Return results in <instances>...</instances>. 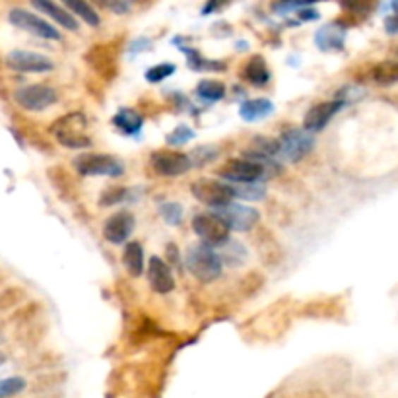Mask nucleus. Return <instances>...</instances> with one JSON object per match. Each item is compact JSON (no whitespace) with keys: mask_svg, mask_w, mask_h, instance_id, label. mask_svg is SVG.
Segmentation results:
<instances>
[{"mask_svg":"<svg viewBox=\"0 0 398 398\" xmlns=\"http://www.w3.org/2000/svg\"><path fill=\"white\" fill-rule=\"evenodd\" d=\"M289 299H280L257 315H253L247 322H243V334L251 340L274 342L280 340L291 327V309Z\"/></svg>","mask_w":398,"mask_h":398,"instance_id":"obj_1","label":"nucleus"},{"mask_svg":"<svg viewBox=\"0 0 398 398\" xmlns=\"http://www.w3.org/2000/svg\"><path fill=\"white\" fill-rule=\"evenodd\" d=\"M88 117L82 111H72L59 117L51 125L49 133L53 134L61 146L68 150H86L92 146V136H88Z\"/></svg>","mask_w":398,"mask_h":398,"instance_id":"obj_2","label":"nucleus"},{"mask_svg":"<svg viewBox=\"0 0 398 398\" xmlns=\"http://www.w3.org/2000/svg\"><path fill=\"white\" fill-rule=\"evenodd\" d=\"M123 40L115 37L109 41H100L84 53V63L103 80L113 82L119 76V59H121Z\"/></svg>","mask_w":398,"mask_h":398,"instance_id":"obj_3","label":"nucleus"},{"mask_svg":"<svg viewBox=\"0 0 398 398\" xmlns=\"http://www.w3.org/2000/svg\"><path fill=\"white\" fill-rule=\"evenodd\" d=\"M185 266L191 276L200 284H212L224 272V265L219 260L218 253L204 243H195L188 247L185 253Z\"/></svg>","mask_w":398,"mask_h":398,"instance_id":"obj_4","label":"nucleus"},{"mask_svg":"<svg viewBox=\"0 0 398 398\" xmlns=\"http://www.w3.org/2000/svg\"><path fill=\"white\" fill-rule=\"evenodd\" d=\"M74 171L82 177H121L125 173V165L121 159L109 154H80L72 162Z\"/></svg>","mask_w":398,"mask_h":398,"instance_id":"obj_5","label":"nucleus"},{"mask_svg":"<svg viewBox=\"0 0 398 398\" xmlns=\"http://www.w3.org/2000/svg\"><path fill=\"white\" fill-rule=\"evenodd\" d=\"M191 195L195 196L198 203L210 206L214 210H218L222 206L234 203V188L231 185H227L224 181L218 179H196L191 183Z\"/></svg>","mask_w":398,"mask_h":398,"instance_id":"obj_6","label":"nucleus"},{"mask_svg":"<svg viewBox=\"0 0 398 398\" xmlns=\"http://www.w3.org/2000/svg\"><path fill=\"white\" fill-rule=\"evenodd\" d=\"M218 175L222 179L234 185H247V183H258L266 179L265 167L249 157H231L218 167Z\"/></svg>","mask_w":398,"mask_h":398,"instance_id":"obj_7","label":"nucleus"},{"mask_svg":"<svg viewBox=\"0 0 398 398\" xmlns=\"http://www.w3.org/2000/svg\"><path fill=\"white\" fill-rule=\"evenodd\" d=\"M18 107L24 111H32V113H40L49 107H53L59 102V92L55 88L47 86V84H30V86L18 88L12 94Z\"/></svg>","mask_w":398,"mask_h":398,"instance_id":"obj_8","label":"nucleus"},{"mask_svg":"<svg viewBox=\"0 0 398 398\" xmlns=\"http://www.w3.org/2000/svg\"><path fill=\"white\" fill-rule=\"evenodd\" d=\"M4 64L10 71L22 72V74H45L55 68V61L51 56L35 51H25V49H14L10 51Z\"/></svg>","mask_w":398,"mask_h":398,"instance_id":"obj_9","label":"nucleus"},{"mask_svg":"<svg viewBox=\"0 0 398 398\" xmlns=\"http://www.w3.org/2000/svg\"><path fill=\"white\" fill-rule=\"evenodd\" d=\"M150 165L159 177H181L193 169L188 154L177 152V150H156L150 154Z\"/></svg>","mask_w":398,"mask_h":398,"instance_id":"obj_10","label":"nucleus"},{"mask_svg":"<svg viewBox=\"0 0 398 398\" xmlns=\"http://www.w3.org/2000/svg\"><path fill=\"white\" fill-rule=\"evenodd\" d=\"M8 22L12 25H16L24 32L32 33L35 37L49 41H61V32L56 30L55 25L49 24L47 20H43L37 14H33L25 8H12L8 12Z\"/></svg>","mask_w":398,"mask_h":398,"instance_id":"obj_11","label":"nucleus"},{"mask_svg":"<svg viewBox=\"0 0 398 398\" xmlns=\"http://www.w3.org/2000/svg\"><path fill=\"white\" fill-rule=\"evenodd\" d=\"M193 226V231H195L200 241L208 247H219L222 243H226L229 239V229L227 226L222 222V219L214 214V212H200V214H195V218L191 222Z\"/></svg>","mask_w":398,"mask_h":398,"instance_id":"obj_12","label":"nucleus"},{"mask_svg":"<svg viewBox=\"0 0 398 398\" xmlns=\"http://www.w3.org/2000/svg\"><path fill=\"white\" fill-rule=\"evenodd\" d=\"M278 142H280V157L288 159L291 164H297L305 156H309L315 146L313 134L305 133L303 128H297V126L286 128Z\"/></svg>","mask_w":398,"mask_h":398,"instance_id":"obj_13","label":"nucleus"},{"mask_svg":"<svg viewBox=\"0 0 398 398\" xmlns=\"http://www.w3.org/2000/svg\"><path fill=\"white\" fill-rule=\"evenodd\" d=\"M214 214L234 231H253L260 222V212L247 204L231 203L214 210Z\"/></svg>","mask_w":398,"mask_h":398,"instance_id":"obj_14","label":"nucleus"},{"mask_svg":"<svg viewBox=\"0 0 398 398\" xmlns=\"http://www.w3.org/2000/svg\"><path fill=\"white\" fill-rule=\"evenodd\" d=\"M253 241H255L258 258H260L263 265L268 266V268H276V266H280L284 263V257H286L284 247H282L278 237L268 227H257L255 234H253Z\"/></svg>","mask_w":398,"mask_h":398,"instance_id":"obj_15","label":"nucleus"},{"mask_svg":"<svg viewBox=\"0 0 398 398\" xmlns=\"http://www.w3.org/2000/svg\"><path fill=\"white\" fill-rule=\"evenodd\" d=\"M47 181L55 191V195L66 204H72L78 200L80 185L76 177L68 171L64 165H51L47 167Z\"/></svg>","mask_w":398,"mask_h":398,"instance_id":"obj_16","label":"nucleus"},{"mask_svg":"<svg viewBox=\"0 0 398 398\" xmlns=\"http://www.w3.org/2000/svg\"><path fill=\"white\" fill-rule=\"evenodd\" d=\"M346 105L344 100H332V102H322L313 105L311 109L305 113L303 117V131L309 134L320 133L325 126L334 119L336 113H340Z\"/></svg>","mask_w":398,"mask_h":398,"instance_id":"obj_17","label":"nucleus"},{"mask_svg":"<svg viewBox=\"0 0 398 398\" xmlns=\"http://www.w3.org/2000/svg\"><path fill=\"white\" fill-rule=\"evenodd\" d=\"M134 226H136V222L131 212H117L103 224V237L113 245H121L133 235Z\"/></svg>","mask_w":398,"mask_h":398,"instance_id":"obj_18","label":"nucleus"},{"mask_svg":"<svg viewBox=\"0 0 398 398\" xmlns=\"http://www.w3.org/2000/svg\"><path fill=\"white\" fill-rule=\"evenodd\" d=\"M340 315V305L336 297H319V299H309L303 305L297 307V317L301 319H317L330 320Z\"/></svg>","mask_w":398,"mask_h":398,"instance_id":"obj_19","label":"nucleus"},{"mask_svg":"<svg viewBox=\"0 0 398 398\" xmlns=\"http://www.w3.org/2000/svg\"><path fill=\"white\" fill-rule=\"evenodd\" d=\"M148 284L156 294H171L175 289V276L162 257H152L148 263Z\"/></svg>","mask_w":398,"mask_h":398,"instance_id":"obj_20","label":"nucleus"},{"mask_svg":"<svg viewBox=\"0 0 398 398\" xmlns=\"http://www.w3.org/2000/svg\"><path fill=\"white\" fill-rule=\"evenodd\" d=\"M33 8L41 10L45 16H51L53 22L64 28V30H68V32H78L80 25H78V20L72 16L71 12L63 6H59L55 2H51V0H33L32 2Z\"/></svg>","mask_w":398,"mask_h":398,"instance_id":"obj_21","label":"nucleus"},{"mask_svg":"<svg viewBox=\"0 0 398 398\" xmlns=\"http://www.w3.org/2000/svg\"><path fill=\"white\" fill-rule=\"evenodd\" d=\"M346 30L338 24H327L315 33V45L320 51H342Z\"/></svg>","mask_w":398,"mask_h":398,"instance_id":"obj_22","label":"nucleus"},{"mask_svg":"<svg viewBox=\"0 0 398 398\" xmlns=\"http://www.w3.org/2000/svg\"><path fill=\"white\" fill-rule=\"evenodd\" d=\"M243 80H247L251 86H266L270 82V68L266 64L265 56L253 55L243 66Z\"/></svg>","mask_w":398,"mask_h":398,"instance_id":"obj_23","label":"nucleus"},{"mask_svg":"<svg viewBox=\"0 0 398 398\" xmlns=\"http://www.w3.org/2000/svg\"><path fill=\"white\" fill-rule=\"evenodd\" d=\"M113 126L121 131L123 134H128V136H134L142 131V125H144V117L136 109H131V107H123L119 109L113 119H111Z\"/></svg>","mask_w":398,"mask_h":398,"instance_id":"obj_24","label":"nucleus"},{"mask_svg":"<svg viewBox=\"0 0 398 398\" xmlns=\"http://www.w3.org/2000/svg\"><path fill=\"white\" fill-rule=\"evenodd\" d=\"M274 111V103L266 97H255V100H247L241 103L239 107V117L247 123H255V121H263Z\"/></svg>","mask_w":398,"mask_h":398,"instance_id":"obj_25","label":"nucleus"},{"mask_svg":"<svg viewBox=\"0 0 398 398\" xmlns=\"http://www.w3.org/2000/svg\"><path fill=\"white\" fill-rule=\"evenodd\" d=\"M16 119L18 126H20V131H22V134H24V138L30 144H32L33 148L40 150V152H45V154H53V144H51V140H49L45 134H41L40 131H37V126H35V123L33 121H25L24 117H14Z\"/></svg>","mask_w":398,"mask_h":398,"instance_id":"obj_26","label":"nucleus"},{"mask_svg":"<svg viewBox=\"0 0 398 398\" xmlns=\"http://www.w3.org/2000/svg\"><path fill=\"white\" fill-rule=\"evenodd\" d=\"M218 253L219 260H222V265H227V266H241L245 260H247V249H245V245L241 241H237V239H227L226 243H222L219 247H216Z\"/></svg>","mask_w":398,"mask_h":398,"instance_id":"obj_27","label":"nucleus"},{"mask_svg":"<svg viewBox=\"0 0 398 398\" xmlns=\"http://www.w3.org/2000/svg\"><path fill=\"white\" fill-rule=\"evenodd\" d=\"M123 266L128 276L138 278L144 272V249L138 241L126 243L123 249Z\"/></svg>","mask_w":398,"mask_h":398,"instance_id":"obj_28","label":"nucleus"},{"mask_svg":"<svg viewBox=\"0 0 398 398\" xmlns=\"http://www.w3.org/2000/svg\"><path fill=\"white\" fill-rule=\"evenodd\" d=\"M265 274L260 272V270H249L243 278H239L237 286H235V291H237V296L241 297V299H251V297H255L260 289L265 288Z\"/></svg>","mask_w":398,"mask_h":398,"instance_id":"obj_29","label":"nucleus"},{"mask_svg":"<svg viewBox=\"0 0 398 398\" xmlns=\"http://www.w3.org/2000/svg\"><path fill=\"white\" fill-rule=\"evenodd\" d=\"M369 78L377 86H394L398 84V63L382 61L369 71Z\"/></svg>","mask_w":398,"mask_h":398,"instance_id":"obj_30","label":"nucleus"},{"mask_svg":"<svg viewBox=\"0 0 398 398\" xmlns=\"http://www.w3.org/2000/svg\"><path fill=\"white\" fill-rule=\"evenodd\" d=\"M181 53L187 55V63L193 71L204 72V71H214V72H222L226 71V63L224 61H210V59H204L196 49H188V47H179Z\"/></svg>","mask_w":398,"mask_h":398,"instance_id":"obj_31","label":"nucleus"},{"mask_svg":"<svg viewBox=\"0 0 398 398\" xmlns=\"http://www.w3.org/2000/svg\"><path fill=\"white\" fill-rule=\"evenodd\" d=\"M66 8L71 10L72 16H78L80 20H84L92 28H97V25L102 24V16L95 12L92 4H88L84 0H66Z\"/></svg>","mask_w":398,"mask_h":398,"instance_id":"obj_32","label":"nucleus"},{"mask_svg":"<svg viewBox=\"0 0 398 398\" xmlns=\"http://www.w3.org/2000/svg\"><path fill=\"white\" fill-rule=\"evenodd\" d=\"M196 95L204 102H219L226 97V84L219 80H203L196 86Z\"/></svg>","mask_w":398,"mask_h":398,"instance_id":"obj_33","label":"nucleus"},{"mask_svg":"<svg viewBox=\"0 0 398 398\" xmlns=\"http://www.w3.org/2000/svg\"><path fill=\"white\" fill-rule=\"evenodd\" d=\"M28 297V291L20 286H8L0 291V311H12Z\"/></svg>","mask_w":398,"mask_h":398,"instance_id":"obj_34","label":"nucleus"},{"mask_svg":"<svg viewBox=\"0 0 398 398\" xmlns=\"http://www.w3.org/2000/svg\"><path fill=\"white\" fill-rule=\"evenodd\" d=\"M235 198L243 200H260L266 196V187L263 183H247V185H231Z\"/></svg>","mask_w":398,"mask_h":398,"instance_id":"obj_35","label":"nucleus"},{"mask_svg":"<svg viewBox=\"0 0 398 398\" xmlns=\"http://www.w3.org/2000/svg\"><path fill=\"white\" fill-rule=\"evenodd\" d=\"M131 198V191L126 187H119V185H113V187H107L100 195V206H115V204L125 203Z\"/></svg>","mask_w":398,"mask_h":398,"instance_id":"obj_36","label":"nucleus"},{"mask_svg":"<svg viewBox=\"0 0 398 398\" xmlns=\"http://www.w3.org/2000/svg\"><path fill=\"white\" fill-rule=\"evenodd\" d=\"M28 382H25L24 377H6V379H0V398H12L24 392Z\"/></svg>","mask_w":398,"mask_h":398,"instance_id":"obj_37","label":"nucleus"},{"mask_svg":"<svg viewBox=\"0 0 398 398\" xmlns=\"http://www.w3.org/2000/svg\"><path fill=\"white\" fill-rule=\"evenodd\" d=\"M175 71H177V66L173 63H159L156 64V66L148 68L144 76H146V80H148L150 84H159V82H164L165 78L173 76Z\"/></svg>","mask_w":398,"mask_h":398,"instance_id":"obj_38","label":"nucleus"},{"mask_svg":"<svg viewBox=\"0 0 398 398\" xmlns=\"http://www.w3.org/2000/svg\"><path fill=\"white\" fill-rule=\"evenodd\" d=\"M159 216L169 226H179L183 219V206L179 203H164L159 206Z\"/></svg>","mask_w":398,"mask_h":398,"instance_id":"obj_39","label":"nucleus"},{"mask_svg":"<svg viewBox=\"0 0 398 398\" xmlns=\"http://www.w3.org/2000/svg\"><path fill=\"white\" fill-rule=\"evenodd\" d=\"M195 138V131L191 128L188 125H177L173 128L171 133L167 134V144L169 146H183V144H187L188 140H193Z\"/></svg>","mask_w":398,"mask_h":398,"instance_id":"obj_40","label":"nucleus"},{"mask_svg":"<svg viewBox=\"0 0 398 398\" xmlns=\"http://www.w3.org/2000/svg\"><path fill=\"white\" fill-rule=\"evenodd\" d=\"M216 154H218V148L216 146H200V148L193 150L188 157H191V164L193 167L198 165V167H203V165L210 164L212 159H216Z\"/></svg>","mask_w":398,"mask_h":398,"instance_id":"obj_41","label":"nucleus"},{"mask_svg":"<svg viewBox=\"0 0 398 398\" xmlns=\"http://www.w3.org/2000/svg\"><path fill=\"white\" fill-rule=\"evenodd\" d=\"M389 14L385 18V30L390 35H397L398 33V2H390L389 6Z\"/></svg>","mask_w":398,"mask_h":398,"instance_id":"obj_42","label":"nucleus"},{"mask_svg":"<svg viewBox=\"0 0 398 398\" xmlns=\"http://www.w3.org/2000/svg\"><path fill=\"white\" fill-rule=\"evenodd\" d=\"M105 8L113 10L115 14H126V12H131L133 4L128 0H111V2H105Z\"/></svg>","mask_w":398,"mask_h":398,"instance_id":"obj_43","label":"nucleus"},{"mask_svg":"<svg viewBox=\"0 0 398 398\" xmlns=\"http://www.w3.org/2000/svg\"><path fill=\"white\" fill-rule=\"evenodd\" d=\"M165 253H167V266L171 268L173 266H179L181 265V258H179V249H177V245L175 243H167L165 245Z\"/></svg>","mask_w":398,"mask_h":398,"instance_id":"obj_44","label":"nucleus"},{"mask_svg":"<svg viewBox=\"0 0 398 398\" xmlns=\"http://www.w3.org/2000/svg\"><path fill=\"white\" fill-rule=\"evenodd\" d=\"M296 16H299L301 22H313V20H319V12L315 8H309V6H305V8L297 10Z\"/></svg>","mask_w":398,"mask_h":398,"instance_id":"obj_45","label":"nucleus"},{"mask_svg":"<svg viewBox=\"0 0 398 398\" xmlns=\"http://www.w3.org/2000/svg\"><path fill=\"white\" fill-rule=\"evenodd\" d=\"M2 363H6V356H4V354H0V366H2Z\"/></svg>","mask_w":398,"mask_h":398,"instance_id":"obj_46","label":"nucleus"}]
</instances>
